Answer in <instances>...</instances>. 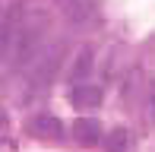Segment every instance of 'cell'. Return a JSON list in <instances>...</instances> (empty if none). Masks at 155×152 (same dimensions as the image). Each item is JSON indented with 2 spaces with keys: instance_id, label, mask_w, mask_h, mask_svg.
<instances>
[{
  "instance_id": "30bf717a",
  "label": "cell",
  "mask_w": 155,
  "mask_h": 152,
  "mask_svg": "<svg viewBox=\"0 0 155 152\" xmlns=\"http://www.w3.org/2000/svg\"><path fill=\"white\" fill-rule=\"evenodd\" d=\"M0 124H6V114H3V111H0Z\"/></svg>"
},
{
  "instance_id": "9c48e42d",
  "label": "cell",
  "mask_w": 155,
  "mask_h": 152,
  "mask_svg": "<svg viewBox=\"0 0 155 152\" xmlns=\"http://www.w3.org/2000/svg\"><path fill=\"white\" fill-rule=\"evenodd\" d=\"M146 117H149V124H155V89L149 92V101H146Z\"/></svg>"
},
{
  "instance_id": "6da1fadb",
  "label": "cell",
  "mask_w": 155,
  "mask_h": 152,
  "mask_svg": "<svg viewBox=\"0 0 155 152\" xmlns=\"http://www.w3.org/2000/svg\"><path fill=\"white\" fill-rule=\"evenodd\" d=\"M60 57H63V45L57 41L54 48H48L45 54H38L29 64V92H41V89L54 79V73H57V67H60Z\"/></svg>"
},
{
  "instance_id": "7a4b0ae2",
  "label": "cell",
  "mask_w": 155,
  "mask_h": 152,
  "mask_svg": "<svg viewBox=\"0 0 155 152\" xmlns=\"http://www.w3.org/2000/svg\"><path fill=\"white\" fill-rule=\"evenodd\" d=\"M45 38V22H35V25H19V35H16V45H13L10 57H13V67H25L29 60L38 57V45Z\"/></svg>"
},
{
  "instance_id": "277c9868",
  "label": "cell",
  "mask_w": 155,
  "mask_h": 152,
  "mask_svg": "<svg viewBox=\"0 0 155 152\" xmlns=\"http://www.w3.org/2000/svg\"><path fill=\"white\" fill-rule=\"evenodd\" d=\"M16 35H19V6H10V13L0 19V60L13 51Z\"/></svg>"
},
{
  "instance_id": "52a82bcc",
  "label": "cell",
  "mask_w": 155,
  "mask_h": 152,
  "mask_svg": "<svg viewBox=\"0 0 155 152\" xmlns=\"http://www.w3.org/2000/svg\"><path fill=\"white\" fill-rule=\"evenodd\" d=\"M104 149L108 152H130V130L114 127L111 133H104Z\"/></svg>"
},
{
  "instance_id": "5b68a950",
  "label": "cell",
  "mask_w": 155,
  "mask_h": 152,
  "mask_svg": "<svg viewBox=\"0 0 155 152\" xmlns=\"http://www.w3.org/2000/svg\"><path fill=\"white\" fill-rule=\"evenodd\" d=\"M73 136L79 146H95L98 140H101V124L95 121V117H79V121L73 124Z\"/></svg>"
},
{
  "instance_id": "ba28073f",
  "label": "cell",
  "mask_w": 155,
  "mask_h": 152,
  "mask_svg": "<svg viewBox=\"0 0 155 152\" xmlns=\"http://www.w3.org/2000/svg\"><path fill=\"white\" fill-rule=\"evenodd\" d=\"M89 73H92V48H82V51L76 54V60H73V79L79 82V79H86Z\"/></svg>"
},
{
  "instance_id": "3957f363",
  "label": "cell",
  "mask_w": 155,
  "mask_h": 152,
  "mask_svg": "<svg viewBox=\"0 0 155 152\" xmlns=\"http://www.w3.org/2000/svg\"><path fill=\"white\" fill-rule=\"evenodd\" d=\"M25 130H29L32 136H38V140H57L63 133V124H60V117H54V114H35V117L25 121Z\"/></svg>"
},
{
  "instance_id": "8992f818",
  "label": "cell",
  "mask_w": 155,
  "mask_h": 152,
  "mask_svg": "<svg viewBox=\"0 0 155 152\" xmlns=\"http://www.w3.org/2000/svg\"><path fill=\"white\" fill-rule=\"evenodd\" d=\"M70 101H73L76 108H98V105H101V89L79 82V86L70 92Z\"/></svg>"
}]
</instances>
